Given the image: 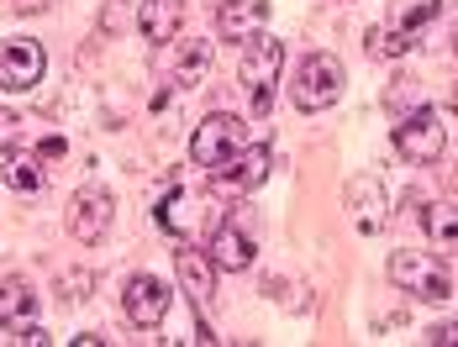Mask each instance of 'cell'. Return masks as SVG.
I'll use <instances>...</instances> for the list:
<instances>
[{
	"mask_svg": "<svg viewBox=\"0 0 458 347\" xmlns=\"http://www.w3.org/2000/svg\"><path fill=\"white\" fill-rule=\"evenodd\" d=\"M174 274H180V290L190 295V305H195V316H206L211 310V300H216V258L211 253H200L195 242H184L180 253H174Z\"/></svg>",
	"mask_w": 458,
	"mask_h": 347,
	"instance_id": "10",
	"label": "cell"
},
{
	"mask_svg": "<svg viewBox=\"0 0 458 347\" xmlns=\"http://www.w3.org/2000/svg\"><path fill=\"white\" fill-rule=\"evenodd\" d=\"M421 232L437 253H454L458 248V206L454 200H437V206H421Z\"/></svg>",
	"mask_w": 458,
	"mask_h": 347,
	"instance_id": "17",
	"label": "cell"
},
{
	"mask_svg": "<svg viewBox=\"0 0 458 347\" xmlns=\"http://www.w3.org/2000/svg\"><path fill=\"white\" fill-rule=\"evenodd\" d=\"M411 106H421V85H416L411 74H395V80H390V89H385V111L406 116Z\"/></svg>",
	"mask_w": 458,
	"mask_h": 347,
	"instance_id": "21",
	"label": "cell"
},
{
	"mask_svg": "<svg viewBox=\"0 0 458 347\" xmlns=\"http://www.w3.org/2000/svg\"><path fill=\"white\" fill-rule=\"evenodd\" d=\"M211 69V43L200 38V43H184V53H180V63H174V85L180 89H190L200 74Z\"/></svg>",
	"mask_w": 458,
	"mask_h": 347,
	"instance_id": "20",
	"label": "cell"
},
{
	"mask_svg": "<svg viewBox=\"0 0 458 347\" xmlns=\"http://www.w3.org/2000/svg\"><path fill=\"white\" fill-rule=\"evenodd\" d=\"M443 5H448V0H401V5H395V27H390V32L411 47L416 38H421V27H427Z\"/></svg>",
	"mask_w": 458,
	"mask_h": 347,
	"instance_id": "19",
	"label": "cell"
},
{
	"mask_svg": "<svg viewBox=\"0 0 458 347\" xmlns=\"http://www.w3.org/2000/svg\"><path fill=\"white\" fill-rule=\"evenodd\" d=\"M216 184H227V190H237V195H253L264 179H269V148L264 142H253V148H242L237 158H232L222 174H211Z\"/></svg>",
	"mask_w": 458,
	"mask_h": 347,
	"instance_id": "13",
	"label": "cell"
},
{
	"mask_svg": "<svg viewBox=\"0 0 458 347\" xmlns=\"http://www.w3.org/2000/svg\"><path fill=\"white\" fill-rule=\"evenodd\" d=\"M111 221H116V200H111L106 190H80V195L69 200V232H74L85 248H95V242L111 232Z\"/></svg>",
	"mask_w": 458,
	"mask_h": 347,
	"instance_id": "11",
	"label": "cell"
},
{
	"mask_svg": "<svg viewBox=\"0 0 458 347\" xmlns=\"http://www.w3.org/2000/svg\"><path fill=\"white\" fill-rule=\"evenodd\" d=\"M16 11H43V5H53V0H11Z\"/></svg>",
	"mask_w": 458,
	"mask_h": 347,
	"instance_id": "26",
	"label": "cell"
},
{
	"mask_svg": "<svg viewBox=\"0 0 458 347\" xmlns=\"http://www.w3.org/2000/svg\"><path fill=\"white\" fill-rule=\"evenodd\" d=\"M158 226L169 232V237H180V242H200V237H211L216 226H222V206L211 200V190H200V184H184L174 179L164 195H158Z\"/></svg>",
	"mask_w": 458,
	"mask_h": 347,
	"instance_id": "1",
	"label": "cell"
},
{
	"mask_svg": "<svg viewBox=\"0 0 458 347\" xmlns=\"http://www.w3.org/2000/svg\"><path fill=\"white\" fill-rule=\"evenodd\" d=\"M390 284L416 295V300H427V305H443L454 295L448 268L437 258H427V253H390Z\"/></svg>",
	"mask_w": 458,
	"mask_h": 347,
	"instance_id": "6",
	"label": "cell"
},
{
	"mask_svg": "<svg viewBox=\"0 0 458 347\" xmlns=\"http://www.w3.org/2000/svg\"><path fill=\"white\" fill-rule=\"evenodd\" d=\"M343 85H348L343 58H332V53H311V58L295 69L290 100H295V111H327V106L343 95Z\"/></svg>",
	"mask_w": 458,
	"mask_h": 347,
	"instance_id": "5",
	"label": "cell"
},
{
	"mask_svg": "<svg viewBox=\"0 0 458 347\" xmlns=\"http://www.w3.org/2000/svg\"><path fill=\"white\" fill-rule=\"evenodd\" d=\"M21 116L16 111H0V153H16V137H21Z\"/></svg>",
	"mask_w": 458,
	"mask_h": 347,
	"instance_id": "22",
	"label": "cell"
},
{
	"mask_svg": "<svg viewBox=\"0 0 458 347\" xmlns=\"http://www.w3.org/2000/svg\"><path fill=\"white\" fill-rule=\"evenodd\" d=\"M74 290L85 295V290H90V274H64V295H69V300H74Z\"/></svg>",
	"mask_w": 458,
	"mask_h": 347,
	"instance_id": "24",
	"label": "cell"
},
{
	"mask_svg": "<svg viewBox=\"0 0 458 347\" xmlns=\"http://www.w3.org/2000/svg\"><path fill=\"white\" fill-rule=\"evenodd\" d=\"M206 253L216 258V268H222V274H248V263L259 258V242H253V226H248V216H242V211H227V216H222V226L206 237Z\"/></svg>",
	"mask_w": 458,
	"mask_h": 347,
	"instance_id": "7",
	"label": "cell"
},
{
	"mask_svg": "<svg viewBox=\"0 0 458 347\" xmlns=\"http://www.w3.org/2000/svg\"><path fill=\"white\" fill-rule=\"evenodd\" d=\"M421 343H432V347H454V343H458V321H437V326H432V332H427Z\"/></svg>",
	"mask_w": 458,
	"mask_h": 347,
	"instance_id": "23",
	"label": "cell"
},
{
	"mask_svg": "<svg viewBox=\"0 0 458 347\" xmlns=\"http://www.w3.org/2000/svg\"><path fill=\"white\" fill-rule=\"evenodd\" d=\"M443 148H448V127H443V116L427 100L411 106L406 116H395V153L406 164H437Z\"/></svg>",
	"mask_w": 458,
	"mask_h": 347,
	"instance_id": "4",
	"label": "cell"
},
{
	"mask_svg": "<svg viewBox=\"0 0 458 347\" xmlns=\"http://www.w3.org/2000/svg\"><path fill=\"white\" fill-rule=\"evenodd\" d=\"M348 211H353V226L374 237L379 226H385V190H379V179L374 174H359L353 184H348Z\"/></svg>",
	"mask_w": 458,
	"mask_h": 347,
	"instance_id": "14",
	"label": "cell"
},
{
	"mask_svg": "<svg viewBox=\"0 0 458 347\" xmlns=\"http://www.w3.org/2000/svg\"><path fill=\"white\" fill-rule=\"evenodd\" d=\"M279 74H284V43H275L269 32H253L248 47H242V95H248V111L253 116H269L275 111V95H279Z\"/></svg>",
	"mask_w": 458,
	"mask_h": 347,
	"instance_id": "2",
	"label": "cell"
},
{
	"mask_svg": "<svg viewBox=\"0 0 458 347\" xmlns=\"http://www.w3.org/2000/svg\"><path fill=\"white\" fill-rule=\"evenodd\" d=\"M454 43H458V38H454Z\"/></svg>",
	"mask_w": 458,
	"mask_h": 347,
	"instance_id": "27",
	"label": "cell"
},
{
	"mask_svg": "<svg viewBox=\"0 0 458 347\" xmlns=\"http://www.w3.org/2000/svg\"><path fill=\"white\" fill-rule=\"evenodd\" d=\"M169 284L158 279V274H132L127 279V290H122V310H127V321L142 326V332H153V326H164V316H169Z\"/></svg>",
	"mask_w": 458,
	"mask_h": 347,
	"instance_id": "8",
	"label": "cell"
},
{
	"mask_svg": "<svg viewBox=\"0 0 458 347\" xmlns=\"http://www.w3.org/2000/svg\"><path fill=\"white\" fill-rule=\"evenodd\" d=\"M64 153V137H43V158H58Z\"/></svg>",
	"mask_w": 458,
	"mask_h": 347,
	"instance_id": "25",
	"label": "cell"
},
{
	"mask_svg": "<svg viewBox=\"0 0 458 347\" xmlns=\"http://www.w3.org/2000/svg\"><path fill=\"white\" fill-rule=\"evenodd\" d=\"M138 27H142V38L148 43H174L180 38V27H184V0H142V11H138Z\"/></svg>",
	"mask_w": 458,
	"mask_h": 347,
	"instance_id": "15",
	"label": "cell"
},
{
	"mask_svg": "<svg viewBox=\"0 0 458 347\" xmlns=\"http://www.w3.org/2000/svg\"><path fill=\"white\" fill-rule=\"evenodd\" d=\"M43 153H5V184H11V190H16V195H38V190H43L47 184V174H43Z\"/></svg>",
	"mask_w": 458,
	"mask_h": 347,
	"instance_id": "18",
	"label": "cell"
},
{
	"mask_svg": "<svg viewBox=\"0 0 458 347\" xmlns=\"http://www.w3.org/2000/svg\"><path fill=\"white\" fill-rule=\"evenodd\" d=\"M0 326L16 332V337H27L38 326V290L27 279H5L0 284Z\"/></svg>",
	"mask_w": 458,
	"mask_h": 347,
	"instance_id": "12",
	"label": "cell"
},
{
	"mask_svg": "<svg viewBox=\"0 0 458 347\" xmlns=\"http://www.w3.org/2000/svg\"><path fill=\"white\" fill-rule=\"evenodd\" d=\"M269 21V0H227L222 11H216V32L237 43V38H253L259 27Z\"/></svg>",
	"mask_w": 458,
	"mask_h": 347,
	"instance_id": "16",
	"label": "cell"
},
{
	"mask_svg": "<svg viewBox=\"0 0 458 347\" xmlns=\"http://www.w3.org/2000/svg\"><path fill=\"white\" fill-rule=\"evenodd\" d=\"M242 148H248V127L237 116H227V111H216V116H206L195 127V137H190V164L200 174H222Z\"/></svg>",
	"mask_w": 458,
	"mask_h": 347,
	"instance_id": "3",
	"label": "cell"
},
{
	"mask_svg": "<svg viewBox=\"0 0 458 347\" xmlns=\"http://www.w3.org/2000/svg\"><path fill=\"white\" fill-rule=\"evenodd\" d=\"M43 69H47L43 43H32V38H11V43H0V89H11V95L38 89Z\"/></svg>",
	"mask_w": 458,
	"mask_h": 347,
	"instance_id": "9",
	"label": "cell"
}]
</instances>
